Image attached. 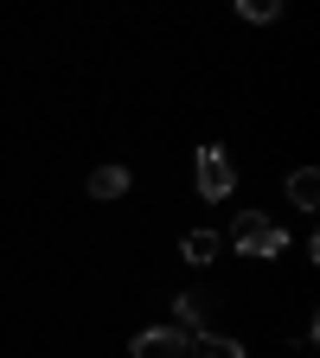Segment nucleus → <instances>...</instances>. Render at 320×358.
Segmentation results:
<instances>
[{
	"label": "nucleus",
	"mask_w": 320,
	"mask_h": 358,
	"mask_svg": "<svg viewBox=\"0 0 320 358\" xmlns=\"http://www.w3.org/2000/svg\"><path fill=\"white\" fill-rule=\"evenodd\" d=\"M237 13H244L250 26H269V20L282 13V0H237Z\"/></svg>",
	"instance_id": "obj_9"
},
{
	"label": "nucleus",
	"mask_w": 320,
	"mask_h": 358,
	"mask_svg": "<svg viewBox=\"0 0 320 358\" xmlns=\"http://www.w3.org/2000/svg\"><path fill=\"white\" fill-rule=\"evenodd\" d=\"M173 333L186 339V345L205 339V301H199V294H179V301H173Z\"/></svg>",
	"instance_id": "obj_4"
},
{
	"label": "nucleus",
	"mask_w": 320,
	"mask_h": 358,
	"mask_svg": "<svg viewBox=\"0 0 320 358\" xmlns=\"http://www.w3.org/2000/svg\"><path fill=\"white\" fill-rule=\"evenodd\" d=\"M134 358H186V339L173 327H148V333H134Z\"/></svg>",
	"instance_id": "obj_3"
},
{
	"label": "nucleus",
	"mask_w": 320,
	"mask_h": 358,
	"mask_svg": "<svg viewBox=\"0 0 320 358\" xmlns=\"http://www.w3.org/2000/svg\"><path fill=\"white\" fill-rule=\"evenodd\" d=\"M288 199H295L301 211L320 205V173H314V166H295V173H288Z\"/></svg>",
	"instance_id": "obj_5"
},
{
	"label": "nucleus",
	"mask_w": 320,
	"mask_h": 358,
	"mask_svg": "<svg viewBox=\"0 0 320 358\" xmlns=\"http://www.w3.org/2000/svg\"><path fill=\"white\" fill-rule=\"evenodd\" d=\"M186 358H250L237 339H224V333H205V339H193L186 345Z\"/></svg>",
	"instance_id": "obj_6"
},
{
	"label": "nucleus",
	"mask_w": 320,
	"mask_h": 358,
	"mask_svg": "<svg viewBox=\"0 0 320 358\" xmlns=\"http://www.w3.org/2000/svg\"><path fill=\"white\" fill-rule=\"evenodd\" d=\"M282 250H288V237H282L276 217H263V211L237 217V256H282Z\"/></svg>",
	"instance_id": "obj_1"
},
{
	"label": "nucleus",
	"mask_w": 320,
	"mask_h": 358,
	"mask_svg": "<svg viewBox=\"0 0 320 358\" xmlns=\"http://www.w3.org/2000/svg\"><path fill=\"white\" fill-rule=\"evenodd\" d=\"M193 179H199V199H231V186H237V166H231V154H224V148L211 141V148H199Z\"/></svg>",
	"instance_id": "obj_2"
},
{
	"label": "nucleus",
	"mask_w": 320,
	"mask_h": 358,
	"mask_svg": "<svg viewBox=\"0 0 320 358\" xmlns=\"http://www.w3.org/2000/svg\"><path fill=\"white\" fill-rule=\"evenodd\" d=\"M122 192H128L122 166H97V173H90V199H122Z\"/></svg>",
	"instance_id": "obj_8"
},
{
	"label": "nucleus",
	"mask_w": 320,
	"mask_h": 358,
	"mask_svg": "<svg viewBox=\"0 0 320 358\" xmlns=\"http://www.w3.org/2000/svg\"><path fill=\"white\" fill-rule=\"evenodd\" d=\"M218 250H224V237H218V231H186V243H179V256H186V262H199V268H205Z\"/></svg>",
	"instance_id": "obj_7"
}]
</instances>
